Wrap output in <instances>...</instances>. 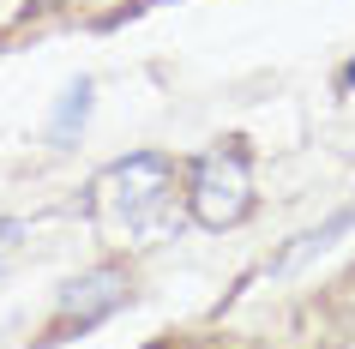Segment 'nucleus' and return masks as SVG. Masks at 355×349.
Segmentation results:
<instances>
[{
	"mask_svg": "<svg viewBox=\"0 0 355 349\" xmlns=\"http://www.w3.org/2000/svg\"><path fill=\"white\" fill-rule=\"evenodd\" d=\"M168 193H175V163L157 151H132L91 181V217L114 229H145L168 205Z\"/></svg>",
	"mask_w": 355,
	"mask_h": 349,
	"instance_id": "f257e3e1",
	"label": "nucleus"
},
{
	"mask_svg": "<svg viewBox=\"0 0 355 349\" xmlns=\"http://www.w3.org/2000/svg\"><path fill=\"white\" fill-rule=\"evenodd\" d=\"M187 211L199 229H235V223L253 217V175H247L241 151H211L193 163Z\"/></svg>",
	"mask_w": 355,
	"mask_h": 349,
	"instance_id": "f03ea898",
	"label": "nucleus"
},
{
	"mask_svg": "<svg viewBox=\"0 0 355 349\" xmlns=\"http://www.w3.org/2000/svg\"><path fill=\"white\" fill-rule=\"evenodd\" d=\"M127 295H132V283H127L121 265H96V271L60 283L55 319H49V331H42V343H67L73 331H91L96 319H109L114 307H127Z\"/></svg>",
	"mask_w": 355,
	"mask_h": 349,
	"instance_id": "7ed1b4c3",
	"label": "nucleus"
},
{
	"mask_svg": "<svg viewBox=\"0 0 355 349\" xmlns=\"http://www.w3.org/2000/svg\"><path fill=\"white\" fill-rule=\"evenodd\" d=\"M349 229H355V205H343V211H337L331 223H319V229H307V235H301L295 247H289V253L277 259V271H295V265H307L313 253H325V247H337V235H349Z\"/></svg>",
	"mask_w": 355,
	"mask_h": 349,
	"instance_id": "20e7f679",
	"label": "nucleus"
},
{
	"mask_svg": "<svg viewBox=\"0 0 355 349\" xmlns=\"http://www.w3.org/2000/svg\"><path fill=\"white\" fill-rule=\"evenodd\" d=\"M91 96H96L91 78H73V85H67V96H60V109H55V127H49L55 145H73V133L91 121Z\"/></svg>",
	"mask_w": 355,
	"mask_h": 349,
	"instance_id": "39448f33",
	"label": "nucleus"
},
{
	"mask_svg": "<svg viewBox=\"0 0 355 349\" xmlns=\"http://www.w3.org/2000/svg\"><path fill=\"white\" fill-rule=\"evenodd\" d=\"M343 91H355V60H349V67H343Z\"/></svg>",
	"mask_w": 355,
	"mask_h": 349,
	"instance_id": "423d86ee",
	"label": "nucleus"
}]
</instances>
